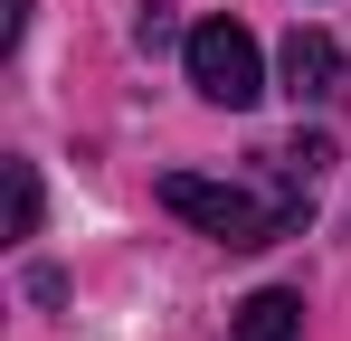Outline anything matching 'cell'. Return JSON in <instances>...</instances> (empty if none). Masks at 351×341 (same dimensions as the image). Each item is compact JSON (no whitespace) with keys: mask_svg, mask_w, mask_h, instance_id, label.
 Returning <instances> with one entry per match:
<instances>
[{"mask_svg":"<svg viewBox=\"0 0 351 341\" xmlns=\"http://www.w3.org/2000/svg\"><path fill=\"white\" fill-rule=\"evenodd\" d=\"M162 209L190 218L199 237H219V247H276L304 227V190H276V199H256V190H237V180H199V170H171L162 180Z\"/></svg>","mask_w":351,"mask_h":341,"instance_id":"cell-1","label":"cell"},{"mask_svg":"<svg viewBox=\"0 0 351 341\" xmlns=\"http://www.w3.org/2000/svg\"><path fill=\"white\" fill-rule=\"evenodd\" d=\"M180 66H190V86H199L209 105H228V114H247L266 95V57H256V38H247L237 19H199V29L180 38Z\"/></svg>","mask_w":351,"mask_h":341,"instance_id":"cell-2","label":"cell"},{"mask_svg":"<svg viewBox=\"0 0 351 341\" xmlns=\"http://www.w3.org/2000/svg\"><path fill=\"white\" fill-rule=\"evenodd\" d=\"M285 95L294 105H342L351 95V57L323 38V29H294L285 38Z\"/></svg>","mask_w":351,"mask_h":341,"instance_id":"cell-3","label":"cell"},{"mask_svg":"<svg viewBox=\"0 0 351 341\" xmlns=\"http://www.w3.org/2000/svg\"><path fill=\"white\" fill-rule=\"evenodd\" d=\"M237 341H304V294H285V284L247 294L237 303Z\"/></svg>","mask_w":351,"mask_h":341,"instance_id":"cell-4","label":"cell"},{"mask_svg":"<svg viewBox=\"0 0 351 341\" xmlns=\"http://www.w3.org/2000/svg\"><path fill=\"white\" fill-rule=\"evenodd\" d=\"M332 162H342V152H332L323 133H294L285 152H276V170H285V190H304V199H313V180H323Z\"/></svg>","mask_w":351,"mask_h":341,"instance_id":"cell-5","label":"cell"},{"mask_svg":"<svg viewBox=\"0 0 351 341\" xmlns=\"http://www.w3.org/2000/svg\"><path fill=\"white\" fill-rule=\"evenodd\" d=\"M10 237H38V170L10 162Z\"/></svg>","mask_w":351,"mask_h":341,"instance_id":"cell-6","label":"cell"}]
</instances>
